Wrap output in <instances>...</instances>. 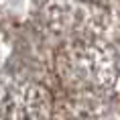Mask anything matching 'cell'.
Wrapping results in <instances>:
<instances>
[{"label":"cell","instance_id":"1","mask_svg":"<svg viewBox=\"0 0 120 120\" xmlns=\"http://www.w3.org/2000/svg\"><path fill=\"white\" fill-rule=\"evenodd\" d=\"M86 2H92V0H86Z\"/></svg>","mask_w":120,"mask_h":120}]
</instances>
